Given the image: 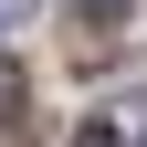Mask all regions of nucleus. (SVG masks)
<instances>
[{
    "instance_id": "obj_2",
    "label": "nucleus",
    "mask_w": 147,
    "mask_h": 147,
    "mask_svg": "<svg viewBox=\"0 0 147 147\" xmlns=\"http://www.w3.org/2000/svg\"><path fill=\"white\" fill-rule=\"evenodd\" d=\"M74 147H116V126H84V137H74Z\"/></svg>"
},
{
    "instance_id": "obj_1",
    "label": "nucleus",
    "mask_w": 147,
    "mask_h": 147,
    "mask_svg": "<svg viewBox=\"0 0 147 147\" xmlns=\"http://www.w3.org/2000/svg\"><path fill=\"white\" fill-rule=\"evenodd\" d=\"M0 116H21V63L0 53Z\"/></svg>"
}]
</instances>
